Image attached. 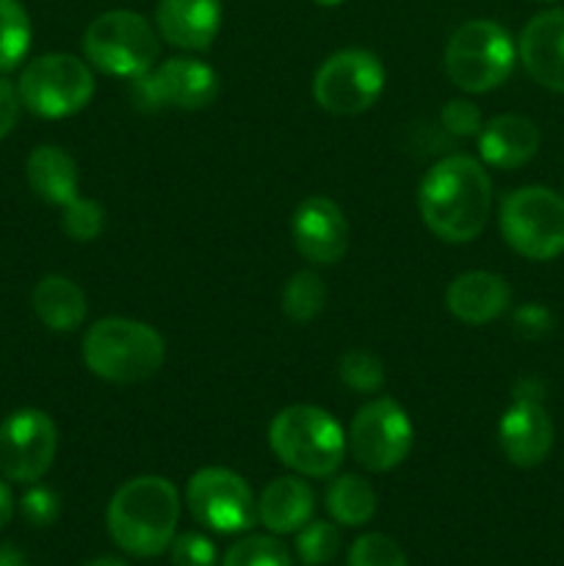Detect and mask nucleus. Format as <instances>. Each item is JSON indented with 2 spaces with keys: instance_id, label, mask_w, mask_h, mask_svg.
<instances>
[{
  "instance_id": "obj_1",
  "label": "nucleus",
  "mask_w": 564,
  "mask_h": 566,
  "mask_svg": "<svg viewBox=\"0 0 564 566\" xmlns=\"http://www.w3.org/2000/svg\"><path fill=\"white\" fill-rule=\"evenodd\" d=\"M426 227L446 243L481 235L492 208V182L484 166L468 155H448L426 171L418 191Z\"/></svg>"
},
{
  "instance_id": "obj_2",
  "label": "nucleus",
  "mask_w": 564,
  "mask_h": 566,
  "mask_svg": "<svg viewBox=\"0 0 564 566\" xmlns=\"http://www.w3.org/2000/svg\"><path fill=\"white\" fill-rule=\"evenodd\" d=\"M180 520V495L160 475H138L125 481L108 503V534L136 558H153L169 551Z\"/></svg>"
},
{
  "instance_id": "obj_3",
  "label": "nucleus",
  "mask_w": 564,
  "mask_h": 566,
  "mask_svg": "<svg viewBox=\"0 0 564 566\" xmlns=\"http://www.w3.org/2000/svg\"><path fill=\"white\" fill-rule=\"evenodd\" d=\"M166 343L158 329L133 318H103L83 337V363L97 379L136 385L160 370Z\"/></svg>"
},
{
  "instance_id": "obj_4",
  "label": "nucleus",
  "mask_w": 564,
  "mask_h": 566,
  "mask_svg": "<svg viewBox=\"0 0 564 566\" xmlns=\"http://www.w3.org/2000/svg\"><path fill=\"white\" fill-rule=\"evenodd\" d=\"M274 457L293 473L326 479L346 459V434L330 412L310 403H293L276 412L269 426Z\"/></svg>"
},
{
  "instance_id": "obj_5",
  "label": "nucleus",
  "mask_w": 564,
  "mask_h": 566,
  "mask_svg": "<svg viewBox=\"0 0 564 566\" xmlns=\"http://www.w3.org/2000/svg\"><path fill=\"white\" fill-rule=\"evenodd\" d=\"M83 53L94 70L136 81V77L147 75L158 61V31L138 11H105L88 22L86 33H83Z\"/></svg>"
},
{
  "instance_id": "obj_6",
  "label": "nucleus",
  "mask_w": 564,
  "mask_h": 566,
  "mask_svg": "<svg viewBox=\"0 0 564 566\" xmlns=\"http://www.w3.org/2000/svg\"><path fill=\"white\" fill-rule=\"evenodd\" d=\"M518 48L503 25L470 20L451 33L446 44V72L457 88L484 94L501 86L514 70Z\"/></svg>"
},
{
  "instance_id": "obj_7",
  "label": "nucleus",
  "mask_w": 564,
  "mask_h": 566,
  "mask_svg": "<svg viewBox=\"0 0 564 566\" xmlns=\"http://www.w3.org/2000/svg\"><path fill=\"white\" fill-rule=\"evenodd\" d=\"M22 105L42 119H66L92 103V66L70 53H48L33 59L17 83Z\"/></svg>"
},
{
  "instance_id": "obj_8",
  "label": "nucleus",
  "mask_w": 564,
  "mask_h": 566,
  "mask_svg": "<svg viewBox=\"0 0 564 566\" xmlns=\"http://www.w3.org/2000/svg\"><path fill=\"white\" fill-rule=\"evenodd\" d=\"M501 232L529 260H553L564 252V199L545 186H525L501 205Z\"/></svg>"
},
{
  "instance_id": "obj_9",
  "label": "nucleus",
  "mask_w": 564,
  "mask_h": 566,
  "mask_svg": "<svg viewBox=\"0 0 564 566\" xmlns=\"http://www.w3.org/2000/svg\"><path fill=\"white\" fill-rule=\"evenodd\" d=\"M415 429L404 407L393 398H374L354 415L346 446L354 462L370 473H387L409 457Z\"/></svg>"
},
{
  "instance_id": "obj_10",
  "label": "nucleus",
  "mask_w": 564,
  "mask_h": 566,
  "mask_svg": "<svg viewBox=\"0 0 564 566\" xmlns=\"http://www.w3.org/2000/svg\"><path fill=\"white\" fill-rule=\"evenodd\" d=\"M385 88V66L370 50L348 48L318 66L313 77V97L335 116H357L379 99Z\"/></svg>"
},
{
  "instance_id": "obj_11",
  "label": "nucleus",
  "mask_w": 564,
  "mask_h": 566,
  "mask_svg": "<svg viewBox=\"0 0 564 566\" xmlns=\"http://www.w3.org/2000/svg\"><path fill=\"white\" fill-rule=\"evenodd\" d=\"M191 517L216 534H241L258 523V501L238 473L227 468H202L186 486Z\"/></svg>"
},
{
  "instance_id": "obj_12",
  "label": "nucleus",
  "mask_w": 564,
  "mask_h": 566,
  "mask_svg": "<svg viewBox=\"0 0 564 566\" xmlns=\"http://www.w3.org/2000/svg\"><path fill=\"white\" fill-rule=\"evenodd\" d=\"M59 429L42 409H17L0 423V475L33 484L53 468Z\"/></svg>"
},
{
  "instance_id": "obj_13",
  "label": "nucleus",
  "mask_w": 564,
  "mask_h": 566,
  "mask_svg": "<svg viewBox=\"0 0 564 566\" xmlns=\"http://www.w3.org/2000/svg\"><path fill=\"white\" fill-rule=\"evenodd\" d=\"M216 94H219V75L213 66L188 55H175L133 83V99L149 111H202L213 103Z\"/></svg>"
},
{
  "instance_id": "obj_14",
  "label": "nucleus",
  "mask_w": 564,
  "mask_h": 566,
  "mask_svg": "<svg viewBox=\"0 0 564 566\" xmlns=\"http://www.w3.org/2000/svg\"><path fill=\"white\" fill-rule=\"evenodd\" d=\"M293 243L304 260L332 265L348 249V221L341 205L330 197H307L293 213Z\"/></svg>"
},
{
  "instance_id": "obj_15",
  "label": "nucleus",
  "mask_w": 564,
  "mask_h": 566,
  "mask_svg": "<svg viewBox=\"0 0 564 566\" xmlns=\"http://www.w3.org/2000/svg\"><path fill=\"white\" fill-rule=\"evenodd\" d=\"M498 446L514 468H536L553 448V420L545 403L534 398H514L498 423Z\"/></svg>"
},
{
  "instance_id": "obj_16",
  "label": "nucleus",
  "mask_w": 564,
  "mask_h": 566,
  "mask_svg": "<svg viewBox=\"0 0 564 566\" xmlns=\"http://www.w3.org/2000/svg\"><path fill=\"white\" fill-rule=\"evenodd\" d=\"M518 55L540 86L564 94V9L531 17L520 33Z\"/></svg>"
},
{
  "instance_id": "obj_17",
  "label": "nucleus",
  "mask_w": 564,
  "mask_h": 566,
  "mask_svg": "<svg viewBox=\"0 0 564 566\" xmlns=\"http://www.w3.org/2000/svg\"><path fill=\"white\" fill-rule=\"evenodd\" d=\"M221 28V0H158L155 31L177 50L202 53Z\"/></svg>"
},
{
  "instance_id": "obj_18",
  "label": "nucleus",
  "mask_w": 564,
  "mask_h": 566,
  "mask_svg": "<svg viewBox=\"0 0 564 566\" xmlns=\"http://www.w3.org/2000/svg\"><path fill=\"white\" fill-rule=\"evenodd\" d=\"M446 304L462 324L484 326L506 313L512 304V287L492 271H464L448 285Z\"/></svg>"
},
{
  "instance_id": "obj_19",
  "label": "nucleus",
  "mask_w": 564,
  "mask_h": 566,
  "mask_svg": "<svg viewBox=\"0 0 564 566\" xmlns=\"http://www.w3.org/2000/svg\"><path fill=\"white\" fill-rule=\"evenodd\" d=\"M540 149V127L520 114H501L479 130V153L487 166L520 169Z\"/></svg>"
},
{
  "instance_id": "obj_20",
  "label": "nucleus",
  "mask_w": 564,
  "mask_h": 566,
  "mask_svg": "<svg viewBox=\"0 0 564 566\" xmlns=\"http://www.w3.org/2000/svg\"><path fill=\"white\" fill-rule=\"evenodd\" d=\"M315 509V495L296 475H280L269 481L260 492L258 520L271 534H296L310 523Z\"/></svg>"
},
{
  "instance_id": "obj_21",
  "label": "nucleus",
  "mask_w": 564,
  "mask_h": 566,
  "mask_svg": "<svg viewBox=\"0 0 564 566\" xmlns=\"http://www.w3.org/2000/svg\"><path fill=\"white\" fill-rule=\"evenodd\" d=\"M25 177L39 199H44L48 205H59V208L72 202L77 197V188H81L75 158L66 149L53 147V144H42L28 155Z\"/></svg>"
},
{
  "instance_id": "obj_22",
  "label": "nucleus",
  "mask_w": 564,
  "mask_h": 566,
  "mask_svg": "<svg viewBox=\"0 0 564 566\" xmlns=\"http://www.w3.org/2000/svg\"><path fill=\"white\" fill-rule=\"evenodd\" d=\"M31 302L36 318L53 332H75L86 318V293L61 274L42 276Z\"/></svg>"
},
{
  "instance_id": "obj_23",
  "label": "nucleus",
  "mask_w": 564,
  "mask_h": 566,
  "mask_svg": "<svg viewBox=\"0 0 564 566\" xmlns=\"http://www.w3.org/2000/svg\"><path fill=\"white\" fill-rule=\"evenodd\" d=\"M326 509H330L335 523L348 525V528L365 525L376 512L374 486L363 475H341L326 490Z\"/></svg>"
},
{
  "instance_id": "obj_24",
  "label": "nucleus",
  "mask_w": 564,
  "mask_h": 566,
  "mask_svg": "<svg viewBox=\"0 0 564 566\" xmlns=\"http://www.w3.org/2000/svg\"><path fill=\"white\" fill-rule=\"evenodd\" d=\"M31 50V17L20 0H0V72L22 64Z\"/></svg>"
},
{
  "instance_id": "obj_25",
  "label": "nucleus",
  "mask_w": 564,
  "mask_h": 566,
  "mask_svg": "<svg viewBox=\"0 0 564 566\" xmlns=\"http://www.w3.org/2000/svg\"><path fill=\"white\" fill-rule=\"evenodd\" d=\"M326 304V285L315 271H296L282 287V313L293 324H310Z\"/></svg>"
},
{
  "instance_id": "obj_26",
  "label": "nucleus",
  "mask_w": 564,
  "mask_h": 566,
  "mask_svg": "<svg viewBox=\"0 0 564 566\" xmlns=\"http://www.w3.org/2000/svg\"><path fill=\"white\" fill-rule=\"evenodd\" d=\"M337 376L348 390L363 392V396L379 392L385 387V365L374 352H365V348H352L343 354L337 363Z\"/></svg>"
},
{
  "instance_id": "obj_27",
  "label": "nucleus",
  "mask_w": 564,
  "mask_h": 566,
  "mask_svg": "<svg viewBox=\"0 0 564 566\" xmlns=\"http://www.w3.org/2000/svg\"><path fill=\"white\" fill-rule=\"evenodd\" d=\"M221 566H291V551L276 536H247L227 551Z\"/></svg>"
},
{
  "instance_id": "obj_28",
  "label": "nucleus",
  "mask_w": 564,
  "mask_h": 566,
  "mask_svg": "<svg viewBox=\"0 0 564 566\" xmlns=\"http://www.w3.org/2000/svg\"><path fill=\"white\" fill-rule=\"evenodd\" d=\"M341 551V531L332 523H307L296 531V556L304 566H324Z\"/></svg>"
},
{
  "instance_id": "obj_29",
  "label": "nucleus",
  "mask_w": 564,
  "mask_h": 566,
  "mask_svg": "<svg viewBox=\"0 0 564 566\" xmlns=\"http://www.w3.org/2000/svg\"><path fill=\"white\" fill-rule=\"evenodd\" d=\"M105 208L94 199H86L77 193L72 202L64 205V216H61V227L66 235L77 243H88L94 238L103 235L105 230Z\"/></svg>"
},
{
  "instance_id": "obj_30",
  "label": "nucleus",
  "mask_w": 564,
  "mask_h": 566,
  "mask_svg": "<svg viewBox=\"0 0 564 566\" xmlns=\"http://www.w3.org/2000/svg\"><path fill=\"white\" fill-rule=\"evenodd\" d=\"M348 566H409L401 547L385 534H365L348 551Z\"/></svg>"
},
{
  "instance_id": "obj_31",
  "label": "nucleus",
  "mask_w": 564,
  "mask_h": 566,
  "mask_svg": "<svg viewBox=\"0 0 564 566\" xmlns=\"http://www.w3.org/2000/svg\"><path fill=\"white\" fill-rule=\"evenodd\" d=\"M169 553L175 566H216V545L205 534H197V531L175 536Z\"/></svg>"
},
{
  "instance_id": "obj_32",
  "label": "nucleus",
  "mask_w": 564,
  "mask_h": 566,
  "mask_svg": "<svg viewBox=\"0 0 564 566\" xmlns=\"http://www.w3.org/2000/svg\"><path fill=\"white\" fill-rule=\"evenodd\" d=\"M440 125L442 130L451 133V136L459 138H470V136H479L481 130V111L479 105L470 103V99H448L440 111Z\"/></svg>"
},
{
  "instance_id": "obj_33",
  "label": "nucleus",
  "mask_w": 564,
  "mask_h": 566,
  "mask_svg": "<svg viewBox=\"0 0 564 566\" xmlns=\"http://www.w3.org/2000/svg\"><path fill=\"white\" fill-rule=\"evenodd\" d=\"M20 509L22 517H25L28 523L36 525V528H44V525L55 523V517H59L61 512V501L53 490H48V486H31V490L22 495Z\"/></svg>"
},
{
  "instance_id": "obj_34",
  "label": "nucleus",
  "mask_w": 564,
  "mask_h": 566,
  "mask_svg": "<svg viewBox=\"0 0 564 566\" xmlns=\"http://www.w3.org/2000/svg\"><path fill=\"white\" fill-rule=\"evenodd\" d=\"M512 324H514V332H518L520 337H525V340H540V337H545L547 332L553 329V315L547 307L531 302V304H523V307L514 310Z\"/></svg>"
},
{
  "instance_id": "obj_35",
  "label": "nucleus",
  "mask_w": 564,
  "mask_h": 566,
  "mask_svg": "<svg viewBox=\"0 0 564 566\" xmlns=\"http://www.w3.org/2000/svg\"><path fill=\"white\" fill-rule=\"evenodd\" d=\"M20 108H22V99H20V92H17V86L6 81V77H0V138H6L17 127Z\"/></svg>"
},
{
  "instance_id": "obj_36",
  "label": "nucleus",
  "mask_w": 564,
  "mask_h": 566,
  "mask_svg": "<svg viewBox=\"0 0 564 566\" xmlns=\"http://www.w3.org/2000/svg\"><path fill=\"white\" fill-rule=\"evenodd\" d=\"M11 514H14V497H11L9 486H6L3 481H0V528H3V525L9 523Z\"/></svg>"
},
{
  "instance_id": "obj_37",
  "label": "nucleus",
  "mask_w": 564,
  "mask_h": 566,
  "mask_svg": "<svg viewBox=\"0 0 564 566\" xmlns=\"http://www.w3.org/2000/svg\"><path fill=\"white\" fill-rule=\"evenodd\" d=\"M0 566H28V562L17 547L0 545Z\"/></svg>"
},
{
  "instance_id": "obj_38",
  "label": "nucleus",
  "mask_w": 564,
  "mask_h": 566,
  "mask_svg": "<svg viewBox=\"0 0 564 566\" xmlns=\"http://www.w3.org/2000/svg\"><path fill=\"white\" fill-rule=\"evenodd\" d=\"M86 566H127L125 562H119V558H111V556H105V558H94L92 564H86Z\"/></svg>"
},
{
  "instance_id": "obj_39",
  "label": "nucleus",
  "mask_w": 564,
  "mask_h": 566,
  "mask_svg": "<svg viewBox=\"0 0 564 566\" xmlns=\"http://www.w3.org/2000/svg\"><path fill=\"white\" fill-rule=\"evenodd\" d=\"M318 6H326V9H332V6H341L343 0H315Z\"/></svg>"
},
{
  "instance_id": "obj_40",
  "label": "nucleus",
  "mask_w": 564,
  "mask_h": 566,
  "mask_svg": "<svg viewBox=\"0 0 564 566\" xmlns=\"http://www.w3.org/2000/svg\"><path fill=\"white\" fill-rule=\"evenodd\" d=\"M545 3H547V0H545Z\"/></svg>"
}]
</instances>
